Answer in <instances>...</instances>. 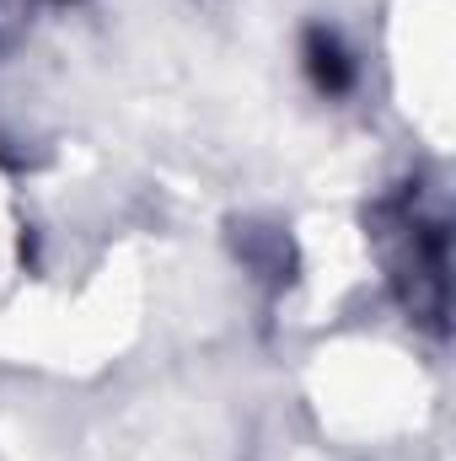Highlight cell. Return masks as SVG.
I'll return each instance as SVG.
<instances>
[{
	"label": "cell",
	"mask_w": 456,
	"mask_h": 461,
	"mask_svg": "<svg viewBox=\"0 0 456 461\" xmlns=\"http://www.w3.org/2000/svg\"><path fill=\"white\" fill-rule=\"evenodd\" d=\"M306 70H312V81H317V92H328V97H339L354 86V65H349V54H343V43L333 32H312L306 38Z\"/></svg>",
	"instance_id": "cell-1"
}]
</instances>
